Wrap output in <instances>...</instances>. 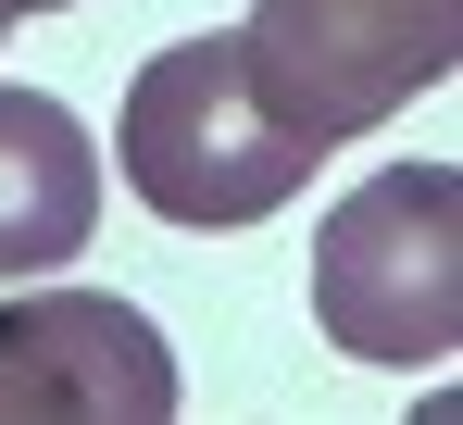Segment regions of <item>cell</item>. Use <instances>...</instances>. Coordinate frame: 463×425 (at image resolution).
Wrapping results in <instances>:
<instances>
[{
  "mask_svg": "<svg viewBox=\"0 0 463 425\" xmlns=\"http://www.w3.org/2000/svg\"><path fill=\"white\" fill-rule=\"evenodd\" d=\"M113 163H126V188H138L163 225H263V212H288L313 188L326 150L288 138V126L250 100L238 38H175V51H151L138 88H126Z\"/></svg>",
  "mask_w": 463,
  "mask_h": 425,
  "instance_id": "6da1fadb",
  "label": "cell"
},
{
  "mask_svg": "<svg viewBox=\"0 0 463 425\" xmlns=\"http://www.w3.org/2000/svg\"><path fill=\"white\" fill-rule=\"evenodd\" d=\"M313 326L351 363H451L463 338V175L388 163L313 225Z\"/></svg>",
  "mask_w": 463,
  "mask_h": 425,
  "instance_id": "7a4b0ae2",
  "label": "cell"
},
{
  "mask_svg": "<svg viewBox=\"0 0 463 425\" xmlns=\"http://www.w3.org/2000/svg\"><path fill=\"white\" fill-rule=\"evenodd\" d=\"M463 51V0H250L238 75L250 100L313 150L376 138L413 88H439Z\"/></svg>",
  "mask_w": 463,
  "mask_h": 425,
  "instance_id": "3957f363",
  "label": "cell"
},
{
  "mask_svg": "<svg viewBox=\"0 0 463 425\" xmlns=\"http://www.w3.org/2000/svg\"><path fill=\"white\" fill-rule=\"evenodd\" d=\"M163 425L175 413V351L138 300L113 288H25L0 300V425Z\"/></svg>",
  "mask_w": 463,
  "mask_h": 425,
  "instance_id": "277c9868",
  "label": "cell"
},
{
  "mask_svg": "<svg viewBox=\"0 0 463 425\" xmlns=\"http://www.w3.org/2000/svg\"><path fill=\"white\" fill-rule=\"evenodd\" d=\"M88 225H100V150L63 100L38 88H0V288L76 263Z\"/></svg>",
  "mask_w": 463,
  "mask_h": 425,
  "instance_id": "5b68a950",
  "label": "cell"
},
{
  "mask_svg": "<svg viewBox=\"0 0 463 425\" xmlns=\"http://www.w3.org/2000/svg\"><path fill=\"white\" fill-rule=\"evenodd\" d=\"M25 13H63V0H0V38H13V25H25Z\"/></svg>",
  "mask_w": 463,
  "mask_h": 425,
  "instance_id": "8992f818",
  "label": "cell"
}]
</instances>
